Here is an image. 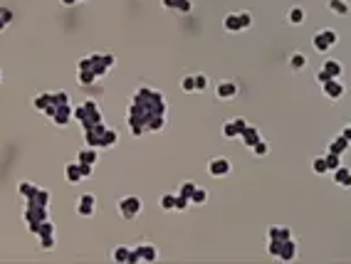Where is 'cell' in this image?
I'll list each match as a JSON object with an SVG mask.
<instances>
[{
    "label": "cell",
    "mask_w": 351,
    "mask_h": 264,
    "mask_svg": "<svg viewBox=\"0 0 351 264\" xmlns=\"http://www.w3.org/2000/svg\"><path fill=\"white\" fill-rule=\"evenodd\" d=\"M129 131L134 136H143L146 131H161L166 124V99L161 92L141 87L131 97L129 111H126Z\"/></svg>",
    "instance_id": "1"
},
{
    "label": "cell",
    "mask_w": 351,
    "mask_h": 264,
    "mask_svg": "<svg viewBox=\"0 0 351 264\" xmlns=\"http://www.w3.org/2000/svg\"><path fill=\"white\" fill-rule=\"evenodd\" d=\"M114 55H89V57H82L77 62V79L79 84L89 87L94 84L97 79H102L111 67H114Z\"/></svg>",
    "instance_id": "2"
},
{
    "label": "cell",
    "mask_w": 351,
    "mask_h": 264,
    "mask_svg": "<svg viewBox=\"0 0 351 264\" xmlns=\"http://www.w3.org/2000/svg\"><path fill=\"white\" fill-rule=\"evenodd\" d=\"M84 141H87V146H94V148H111V146H116L119 133L114 129L104 126V121H99V124L84 129Z\"/></svg>",
    "instance_id": "3"
},
{
    "label": "cell",
    "mask_w": 351,
    "mask_h": 264,
    "mask_svg": "<svg viewBox=\"0 0 351 264\" xmlns=\"http://www.w3.org/2000/svg\"><path fill=\"white\" fill-rule=\"evenodd\" d=\"M70 104H72V101H70V94H67V92H57V94L47 92V94H37V97L33 99V106H35L37 111L47 114V116H52L60 106H70Z\"/></svg>",
    "instance_id": "4"
},
{
    "label": "cell",
    "mask_w": 351,
    "mask_h": 264,
    "mask_svg": "<svg viewBox=\"0 0 351 264\" xmlns=\"http://www.w3.org/2000/svg\"><path fill=\"white\" fill-rule=\"evenodd\" d=\"M74 121H77L82 129H89V126L99 124V121H102V111H99V104L89 99V101H84L82 106H77V109H74Z\"/></svg>",
    "instance_id": "5"
},
{
    "label": "cell",
    "mask_w": 351,
    "mask_h": 264,
    "mask_svg": "<svg viewBox=\"0 0 351 264\" xmlns=\"http://www.w3.org/2000/svg\"><path fill=\"white\" fill-rule=\"evenodd\" d=\"M23 217H25V222H28L30 232H35L40 222L50 220V210H47V207H42V205H37V202H28V205H25Z\"/></svg>",
    "instance_id": "6"
},
{
    "label": "cell",
    "mask_w": 351,
    "mask_h": 264,
    "mask_svg": "<svg viewBox=\"0 0 351 264\" xmlns=\"http://www.w3.org/2000/svg\"><path fill=\"white\" fill-rule=\"evenodd\" d=\"M141 210H143V202H141L139 195H126V198L119 200V215L124 220H136L141 215Z\"/></svg>",
    "instance_id": "7"
},
{
    "label": "cell",
    "mask_w": 351,
    "mask_h": 264,
    "mask_svg": "<svg viewBox=\"0 0 351 264\" xmlns=\"http://www.w3.org/2000/svg\"><path fill=\"white\" fill-rule=\"evenodd\" d=\"M74 210H77L79 217H92V215L97 212V198H94L92 193H82V195L77 198Z\"/></svg>",
    "instance_id": "8"
},
{
    "label": "cell",
    "mask_w": 351,
    "mask_h": 264,
    "mask_svg": "<svg viewBox=\"0 0 351 264\" xmlns=\"http://www.w3.org/2000/svg\"><path fill=\"white\" fill-rule=\"evenodd\" d=\"M230 170H233V165H230V161L223 158V156H218V158H213V161L208 163V175H211V178H225V175H230Z\"/></svg>",
    "instance_id": "9"
},
{
    "label": "cell",
    "mask_w": 351,
    "mask_h": 264,
    "mask_svg": "<svg viewBox=\"0 0 351 264\" xmlns=\"http://www.w3.org/2000/svg\"><path fill=\"white\" fill-rule=\"evenodd\" d=\"M245 126H247L245 119H230V121L223 124V136L225 138H240V133L245 131Z\"/></svg>",
    "instance_id": "10"
},
{
    "label": "cell",
    "mask_w": 351,
    "mask_h": 264,
    "mask_svg": "<svg viewBox=\"0 0 351 264\" xmlns=\"http://www.w3.org/2000/svg\"><path fill=\"white\" fill-rule=\"evenodd\" d=\"M215 97H218V99H223V101L235 99V97H238V84H235V82H230V79L220 82V84L215 87Z\"/></svg>",
    "instance_id": "11"
},
{
    "label": "cell",
    "mask_w": 351,
    "mask_h": 264,
    "mask_svg": "<svg viewBox=\"0 0 351 264\" xmlns=\"http://www.w3.org/2000/svg\"><path fill=\"white\" fill-rule=\"evenodd\" d=\"M321 89H324V94H326L329 99H334V101H336V99H341V97H344V92H346V89H344V84H341L339 79H329V82H324V84H321Z\"/></svg>",
    "instance_id": "12"
},
{
    "label": "cell",
    "mask_w": 351,
    "mask_h": 264,
    "mask_svg": "<svg viewBox=\"0 0 351 264\" xmlns=\"http://www.w3.org/2000/svg\"><path fill=\"white\" fill-rule=\"evenodd\" d=\"M297 257V242L289 237V239H284L282 244H280V254H277V259L280 262H292Z\"/></svg>",
    "instance_id": "13"
},
{
    "label": "cell",
    "mask_w": 351,
    "mask_h": 264,
    "mask_svg": "<svg viewBox=\"0 0 351 264\" xmlns=\"http://www.w3.org/2000/svg\"><path fill=\"white\" fill-rule=\"evenodd\" d=\"M331 178H334V183H336L339 188H351V168L339 165V168L331 170Z\"/></svg>",
    "instance_id": "14"
},
{
    "label": "cell",
    "mask_w": 351,
    "mask_h": 264,
    "mask_svg": "<svg viewBox=\"0 0 351 264\" xmlns=\"http://www.w3.org/2000/svg\"><path fill=\"white\" fill-rule=\"evenodd\" d=\"M97 161H99V153H97V148H94V146H87V148H82V151L77 153V163L97 165Z\"/></svg>",
    "instance_id": "15"
},
{
    "label": "cell",
    "mask_w": 351,
    "mask_h": 264,
    "mask_svg": "<svg viewBox=\"0 0 351 264\" xmlns=\"http://www.w3.org/2000/svg\"><path fill=\"white\" fill-rule=\"evenodd\" d=\"M240 138H243V143H245L247 148H252V146L260 141V131H257V126H250V124H247V126H245V131L240 133Z\"/></svg>",
    "instance_id": "16"
},
{
    "label": "cell",
    "mask_w": 351,
    "mask_h": 264,
    "mask_svg": "<svg viewBox=\"0 0 351 264\" xmlns=\"http://www.w3.org/2000/svg\"><path fill=\"white\" fill-rule=\"evenodd\" d=\"M65 178H67L72 185H77L79 180H84V175H82V170H79V163H77V161L65 165Z\"/></svg>",
    "instance_id": "17"
},
{
    "label": "cell",
    "mask_w": 351,
    "mask_h": 264,
    "mask_svg": "<svg viewBox=\"0 0 351 264\" xmlns=\"http://www.w3.org/2000/svg\"><path fill=\"white\" fill-rule=\"evenodd\" d=\"M136 249H139V254H141V262H156V259H158V252H156V247H153V244H148V242L139 244Z\"/></svg>",
    "instance_id": "18"
},
{
    "label": "cell",
    "mask_w": 351,
    "mask_h": 264,
    "mask_svg": "<svg viewBox=\"0 0 351 264\" xmlns=\"http://www.w3.org/2000/svg\"><path fill=\"white\" fill-rule=\"evenodd\" d=\"M223 28H225L228 33H243V25H240V18H238V13H230V15H225V20H223Z\"/></svg>",
    "instance_id": "19"
},
{
    "label": "cell",
    "mask_w": 351,
    "mask_h": 264,
    "mask_svg": "<svg viewBox=\"0 0 351 264\" xmlns=\"http://www.w3.org/2000/svg\"><path fill=\"white\" fill-rule=\"evenodd\" d=\"M321 69H324V72H326V74H329L331 79H339V77H341V72H344L341 62H336V60H326Z\"/></svg>",
    "instance_id": "20"
},
{
    "label": "cell",
    "mask_w": 351,
    "mask_h": 264,
    "mask_svg": "<svg viewBox=\"0 0 351 264\" xmlns=\"http://www.w3.org/2000/svg\"><path fill=\"white\" fill-rule=\"evenodd\" d=\"M312 45H314L316 52H329V50H331V45H329V40H326V35H324L321 30L312 37Z\"/></svg>",
    "instance_id": "21"
},
{
    "label": "cell",
    "mask_w": 351,
    "mask_h": 264,
    "mask_svg": "<svg viewBox=\"0 0 351 264\" xmlns=\"http://www.w3.org/2000/svg\"><path fill=\"white\" fill-rule=\"evenodd\" d=\"M349 146H351V141H346L344 136H336V138L329 143V153H336V156H341V153H344Z\"/></svg>",
    "instance_id": "22"
},
{
    "label": "cell",
    "mask_w": 351,
    "mask_h": 264,
    "mask_svg": "<svg viewBox=\"0 0 351 264\" xmlns=\"http://www.w3.org/2000/svg\"><path fill=\"white\" fill-rule=\"evenodd\" d=\"M50 190H42V188H37V193L30 198V200H25V202H37V205H42V207H50Z\"/></svg>",
    "instance_id": "23"
},
{
    "label": "cell",
    "mask_w": 351,
    "mask_h": 264,
    "mask_svg": "<svg viewBox=\"0 0 351 264\" xmlns=\"http://www.w3.org/2000/svg\"><path fill=\"white\" fill-rule=\"evenodd\" d=\"M329 10L334 13V15H349V3L346 0H329Z\"/></svg>",
    "instance_id": "24"
},
{
    "label": "cell",
    "mask_w": 351,
    "mask_h": 264,
    "mask_svg": "<svg viewBox=\"0 0 351 264\" xmlns=\"http://www.w3.org/2000/svg\"><path fill=\"white\" fill-rule=\"evenodd\" d=\"M267 237H270V239H282V242H284V239L292 237V232H289V227H270V230H267Z\"/></svg>",
    "instance_id": "25"
},
{
    "label": "cell",
    "mask_w": 351,
    "mask_h": 264,
    "mask_svg": "<svg viewBox=\"0 0 351 264\" xmlns=\"http://www.w3.org/2000/svg\"><path fill=\"white\" fill-rule=\"evenodd\" d=\"M287 20H289L292 25H302V23H304V8H299V5L289 8V13H287Z\"/></svg>",
    "instance_id": "26"
},
{
    "label": "cell",
    "mask_w": 351,
    "mask_h": 264,
    "mask_svg": "<svg viewBox=\"0 0 351 264\" xmlns=\"http://www.w3.org/2000/svg\"><path fill=\"white\" fill-rule=\"evenodd\" d=\"M18 193H20V198H25V200H30L35 193H37V185H33L30 180H23L20 185H18Z\"/></svg>",
    "instance_id": "27"
},
{
    "label": "cell",
    "mask_w": 351,
    "mask_h": 264,
    "mask_svg": "<svg viewBox=\"0 0 351 264\" xmlns=\"http://www.w3.org/2000/svg\"><path fill=\"white\" fill-rule=\"evenodd\" d=\"M13 18H15V13H13L10 8H0V33H3V30L13 23Z\"/></svg>",
    "instance_id": "28"
},
{
    "label": "cell",
    "mask_w": 351,
    "mask_h": 264,
    "mask_svg": "<svg viewBox=\"0 0 351 264\" xmlns=\"http://www.w3.org/2000/svg\"><path fill=\"white\" fill-rule=\"evenodd\" d=\"M289 67H292L294 72L304 69V67H307V57H304L302 52H294V55H292V60H289Z\"/></svg>",
    "instance_id": "29"
},
{
    "label": "cell",
    "mask_w": 351,
    "mask_h": 264,
    "mask_svg": "<svg viewBox=\"0 0 351 264\" xmlns=\"http://www.w3.org/2000/svg\"><path fill=\"white\" fill-rule=\"evenodd\" d=\"M129 252H131L129 247H116V249L111 252V259L119 262V264H126V262H129Z\"/></svg>",
    "instance_id": "30"
},
{
    "label": "cell",
    "mask_w": 351,
    "mask_h": 264,
    "mask_svg": "<svg viewBox=\"0 0 351 264\" xmlns=\"http://www.w3.org/2000/svg\"><path fill=\"white\" fill-rule=\"evenodd\" d=\"M312 168H314V173H316V175H324V173H329V165H326V158H324V156L314 158Z\"/></svg>",
    "instance_id": "31"
},
{
    "label": "cell",
    "mask_w": 351,
    "mask_h": 264,
    "mask_svg": "<svg viewBox=\"0 0 351 264\" xmlns=\"http://www.w3.org/2000/svg\"><path fill=\"white\" fill-rule=\"evenodd\" d=\"M208 202V193L203 188H196V193L191 195V205H206Z\"/></svg>",
    "instance_id": "32"
},
{
    "label": "cell",
    "mask_w": 351,
    "mask_h": 264,
    "mask_svg": "<svg viewBox=\"0 0 351 264\" xmlns=\"http://www.w3.org/2000/svg\"><path fill=\"white\" fill-rule=\"evenodd\" d=\"M161 207H163L166 212L176 210V195H173V193H166V195L161 198Z\"/></svg>",
    "instance_id": "33"
},
{
    "label": "cell",
    "mask_w": 351,
    "mask_h": 264,
    "mask_svg": "<svg viewBox=\"0 0 351 264\" xmlns=\"http://www.w3.org/2000/svg\"><path fill=\"white\" fill-rule=\"evenodd\" d=\"M40 239V247L42 249H52L55 247V242H57V232H52V234H42V237H37Z\"/></svg>",
    "instance_id": "34"
},
{
    "label": "cell",
    "mask_w": 351,
    "mask_h": 264,
    "mask_svg": "<svg viewBox=\"0 0 351 264\" xmlns=\"http://www.w3.org/2000/svg\"><path fill=\"white\" fill-rule=\"evenodd\" d=\"M196 188H198L196 183H191V180H186V183L181 185V190H178V195H181V198H188V200H191V195L196 193Z\"/></svg>",
    "instance_id": "35"
},
{
    "label": "cell",
    "mask_w": 351,
    "mask_h": 264,
    "mask_svg": "<svg viewBox=\"0 0 351 264\" xmlns=\"http://www.w3.org/2000/svg\"><path fill=\"white\" fill-rule=\"evenodd\" d=\"M181 89H183V92H188V94H191V92H196V77H193V74H186V77H183V82H181Z\"/></svg>",
    "instance_id": "36"
},
{
    "label": "cell",
    "mask_w": 351,
    "mask_h": 264,
    "mask_svg": "<svg viewBox=\"0 0 351 264\" xmlns=\"http://www.w3.org/2000/svg\"><path fill=\"white\" fill-rule=\"evenodd\" d=\"M252 151H255V156H260V158H265V156L270 153V146H267V143H265V141L260 138V141H257V143L252 146Z\"/></svg>",
    "instance_id": "37"
},
{
    "label": "cell",
    "mask_w": 351,
    "mask_h": 264,
    "mask_svg": "<svg viewBox=\"0 0 351 264\" xmlns=\"http://www.w3.org/2000/svg\"><path fill=\"white\" fill-rule=\"evenodd\" d=\"M176 10H178V13H183V15H188V13L193 10L191 0H176Z\"/></svg>",
    "instance_id": "38"
},
{
    "label": "cell",
    "mask_w": 351,
    "mask_h": 264,
    "mask_svg": "<svg viewBox=\"0 0 351 264\" xmlns=\"http://www.w3.org/2000/svg\"><path fill=\"white\" fill-rule=\"evenodd\" d=\"M324 158H326V165H329V173H331L334 168H339V165H341V158H339L336 153H326Z\"/></svg>",
    "instance_id": "39"
},
{
    "label": "cell",
    "mask_w": 351,
    "mask_h": 264,
    "mask_svg": "<svg viewBox=\"0 0 351 264\" xmlns=\"http://www.w3.org/2000/svg\"><path fill=\"white\" fill-rule=\"evenodd\" d=\"M196 77V92H206L208 89V77L206 74H193Z\"/></svg>",
    "instance_id": "40"
},
{
    "label": "cell",
    "mask_w": 351,
    "mask_h": 264,
    "mask_svg": "<svg viewBox=\"0 0 351 264\" xmlns=\"http://www.w3.org/2000/svg\"><path fill=\"white\" fill-rule=\"evenodd\" d=\"M188 207H191V200H188V198L176 195V210H181V212H183V210H188Z\"/></svg>",
    "instance_id": "41"
},
{
    "label": "cell",
    "mask_w": 351,
    "mask_h": 264,
    "mask_svg": "<svg viewBox=\"0 0 351 264\" xmlns=\"http://www.w3.org/2000/svg\"><path fill=\"white\" fill-rule=\"evenodd\" d=\"M238 18H240V25H243V30H247V28L252 25V15H250V13H238Z\"/></svg>",
    "instance_id": "42"
},
{
    "label": "cell",
    "mask_w": 351,
    "mask_h": 264,
    "mask_svg": "<svg viewBox=\"0 0 351 264\" xmlns=\"http://www.w3.org/2000/svg\"><path fill=\"white\" fill-rule=\"evenodd\" d=\"M321 33L326 35V40H329V45H331V47L339 42V33H336V30H321Z\"/></svg>",
    "instance_id": "43"
},
{
    "label": "cell",
    "mask_w": 351,
    "mask_h": 264,
    "mask_svg": "<svg viewBox=\"0 0 351 264\" xmlns=\"http://www.w3.org/2000/svg\"><path fill=\"white\" fill-rule=\"evenodd\" d=\"M79 170H82V175H84V178H89V175L94 173V165H84V163H79Z\"/></svg>",
    "instance_id": "44"
},
{
    "label": "cell",
    "mask_w": 351,
    "mask_h": 264,
    "mask_svg": "<svg viewBox=\"0 0 351 264\" xmlns=\"http://www.w3.org/2000/svg\"><path fill=\"white\" fill-rule=\"evenodd\" d=\"M329 79H331V77H329L324 69H319V72H316V82H319V84H324V82H329Z\"/></svg>",
    "instance_id": "45"
},
{
    "label": "cell",
    "mask_w": 351,
    "mask_h": 264,
    "mask_svg": "<svg viewBox=\"0 0 351 264\" xmlns=\"http://www.w3.org/2000/svg\"><path fill=\"white\" fill-rule=\"evenodd\" d=\"M341 136H344L346 141H351V124H349V126H346V129L341 131Z\"/></svg>",
    "instance_id": "46"
},
{
    "label": "cell",
    "mask_w": 351,
    "mask_h": 264,
    "mask_svg": "<svg viewBox=\"0 0 351 264\" xmlns=\"http://www.w3.org/2000/svg\"><path fill=\"white\" fill-rule=\"evenodd\" d=\"M163 8H176V0H161Z\"/></svg>",
    "instance_id": "47"
},
{
    "label": "cell",
    "mask_w": 351,
    "mask_h": 264,
    "mask_svg": "<svg viewBox=\"0 0 351 264\" xmlns=\"http://www.w3.org/2000/svg\"><path fill=\"white\" fill-rule=\"evenodd\" d=\"M60 3H62V5H77L79 0H60Z\"/></svg>",
    "instance_id": "48"
},
{
    "label": "cell",
    "mask_w": 351,
    "mask_h": 264,
    "mask_svg": "<svg viewBox=\"0 0 351 264\" xmlns=\"http://www.w3.org/2000/svg\"><path fill=\"white\" fill-rule=\"evenodd\" d=\"M0 82H3V72H0Z\"/></svg>",
    "instance_id": "49"
},
{
    "label": "cell",
    "mask_w": 351,
    "mask_h": 264,
    "mask_svg": "<svg viewBox=\"0 0 351 264\" xmlns=\"http://www.w3.org/2000/svg\"><path fill=\"white\" fill-rule=\"evenodd\" d=\"M79 3H82V0H79Z\"/></svg>",
    "instance_id": "50"
}]
</instances>
